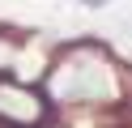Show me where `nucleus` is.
Instances as JSON below:
<instances>
[{
  "mask_svg": "<svg viewBox=\"0 0 132 128\" xmlns=\"http://www.w3.org/2000/svg\"><path fill=\"white\" fill-rule=\"evenodd\" d=\"M51 90L60 98H72V102H81V98H111L115 94V77H111V64L98 51L77 47L51 73Z\"/></svg>",
  "mask_w": 132,
  "mask_h": 128,
  "instance_id": "1",
  "label": "nucleus"
},
{
  "mask_svg": "<svg viewBox=\"0 0 132 128\" xmlns=\"http://www.w3.org/2000/svg\"><path fill=\"white\" fill-rule=\"evenodd\" d=\"M38 115H43V102H38L34 90H26V85H17V81H4V85H0V119L34 124Z\"/></svg>",
  "mask_w": 132,
  "mask_h": 128,
  "instance_id": "2",
  "label": "nucleus"
},
{
  "mask_svg": "<svg viewBox=\"0 0 132 128\" xmlns=\"http://www.w3.org/2000/svg\"><path fill=\"white\" fill-rule=\"evenodd\" d=\"M119 34H132V17H123V21H119Z\"/></svg>",
  "mask_w": 132,
  "mask_h": 128,
  "instance_id": "3",
  "label": "nucleus"
}]
</instances>
